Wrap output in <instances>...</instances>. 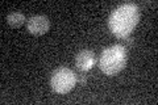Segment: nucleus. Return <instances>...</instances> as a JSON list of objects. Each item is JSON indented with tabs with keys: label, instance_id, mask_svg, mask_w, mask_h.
Returning <instances> with one entry per match:
<instances>
[{
	"label": "nucleus",
	"instance_id": "obj_5",
	"mask_svg": "<svg viewBox=\"0 0 158 105\" xmlns=\"http://www.w3.org/2000/svg\"><path fill=\"white\" fill-rule=\"evenodd\" d=\"M75 64L81 71H88L95 64V54H94V51H90V50H83L77 55Z\"/></svg>",
	"mask_w": 158,
	"mask_h": 105
},
{
	"label": "nucleus",
	"instance_id": "obj_4",
	"mask_svg": "<svg viewBox=\"0 0 158 105\" xmlns=\"http://www.w3.org/2000/svg\"><path fill=\"white\" fill-rule=\"evenodd\" d=\"M27 26H28V32L33 34V36H44L50 29V20L46 16L38 14V16H33L28 20Z\"/></svg>",
	"mask_w": 158,
	"mask_h": 105
},
{
	"label": "nucleus",
	"instance_id": "obj_6",
	"mask_svg": "<svg viewBox=\"0 0 158 105\" xmlns=\"http://www.w3.org/2000/svg\"><path fill=\"white\" fill-rule=\"evenodd\" d=\"M7 21L12 28H20L25 24V16L21 12H13L11 14H8Z\"/></svg>",
	"mask_w": 158,
	"mask_h": 105
},
{
	"label": "nucleus",
	"instance_id": "obj_3",
	"mask_svg": "<svg viewBox=\"0 0 158 105\" xmlns=\"http://www.w3.org/2000/svg\"><path fill=\"white\" fill-rule=\"evenodd\" d=\"M50 84L54 92L59 95L69 93L70 91H73L77 84V75L73 70L67 67L57 68L52 75Z\"/></svg>",
	"mask_w": 158,
	"mask_h": 105
},
{
	"label": "nucleus",
	"instance_id": "obj_2",
	"mask_svg": "<svg viewBox=\"0 0 158 105\" xmlns=\"http://www.w3.org/2000/svg\"><path fill=\"white\" fill-rule=\"evenodd\" d=\"M127 64V49L123 45H113L100 55L99 67L108 76H115Z\"/></svg>",
	"mask_w": 158,
	"mask_h": 105
},
{
	"label": "nucleus",
	"instance_id": "obj_1",
	"mask_svg": "<svg viewBox=\"0 0 158 105\" xmlns=\"http://www.w3.org/2000/svg\"><path fill=\"white\" fill-rule=\"evenodd\" d=\"M138 20H140L138 7L133 3H127L113 11L108 25L111 32L117 38H127L135 30Z\"/></svg>",
	"mask_w": 158,
	"mask_h": 105
}]
</instances>
